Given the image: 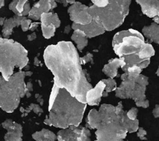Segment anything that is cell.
<instances>
[{"instance_id":"cell-1","label":"cell","mask_w":159,"mask_h":141,"mask_svg":"<svg viewBox=\"0 0 159 141\" xmlns=\"http://www.w3.org/2000/svg\"><path fill=\"white\" fill-rule=\"evenodd\" d=\"M45 65L54 76V84L66 90L80 102L86 104V95L92 89L81 66V59L70 41L52 44L44 51Z\"/></svg>"},{"instance_id":"cell-2","label":"cell","mask_w":159,"mask_h":141,"mask_svg":"<svg viewBox=\"0 0 159 141\" xmlns=\"http://www.w3.org/2000/svg\"><path fill=\"white\" fill-rule=\"evenodd\" d=\"M86 106V104L80 102L66 90L53 84L49 98V114L44 123L62 129L79 126Z\"/></svg>"},{"instance_id":"cell-3","label":"cell","mask_w":159,"mask_h":141,"mask_svg":"<svg viewBox=\"0 0 159 141\" xmlns=\"http://www.w3.org/2000/svg\"><path fill=\"white\" fill-rule=\"evenodd\" d=\"M27 51L19 42L0 37V72L7 80L15 69L24 67L28 62Z\"/></svg>"},{"instance_id":"cell-4","label":"cell","mask_w":159,"mask_h":141,"mask_svg":"<svg viewBox=\"0 0 159 141\" xmlns=\"http://www.w3.org/2000/svg\"><path fill=\"white\" fill-rule=\"evenodd\" d=\"M25 75V73L21 71L14 74L7 80L0 75V107L4 111L14 112L22 97L30 95L24 82Z\"/></svg>"},{"instance_id":"cell-5","label":"cell","mask_w":159,"mask_h":141,"mask_svg":"<svg viewBox=\"0 0 159 141\" xmlns=\"http://www.w3.org/2000/svg\"><path fill=\"white\" fill-rule=\"evenodd\" d=\"M58 141H91L90 132L85 127L71 126L60 130L57 134Z\"/></svg>"},{"instance_id":"cell-6","label":"cell","mask_w":159,"mask_h":141,"mask_svg":"<svg viewBox=\"0 0 159 141\" xmlns=\"http://www.w3.org/2000/svg\"><path fill=\"white\" fill-rule=\"evenodd\" d=\"M88 7L80 2H75L68 9L70 19L73 23L86 25L92 22L93 19L88 11Z\"/></svg>"},{"instance_id":"cell-7","label":"cell","mask_w":159,"mask_h":141,"mask_svg":"<svg viewBox=\"0 0 159 141\" xmlns=\"http://www.w3.org/2000/svg\"><path fill=\"white\" fill-rule=\"evenodd\" d=\"M2 125L7 130L4 136L5 141H22V127L20 124L7 119L2 123Z\"/></svg>"},{"instance_id":"cell-8","label":"cell","mask_w":159,"mask_h":141,"mask_svg":"<svg viewBox=\"0 0 159 141\" xmlns=\"http://www.w3.org/2000/svg\"><path fill=\"white\" fill-rule=\"evenodd\" d=\"M57 6V4L53 1H40L34 4L29 13V17L34 20L40 19L42 14L48 12V11Z\"/></svg>"},{"instance_id":"cell-9","label":"cell","mask_w":159,"mask_h":141,"mask_svg":"<svg viewBox=\"0 0 159 141\" xmlns=\"http://www.w3.org/2000/svg\"><path fill=\"white\" fill-rule=\"evenodd\" d=\"M71 27L74 30H81L84 33L87 37H92L104 32V28L94 20L86 25H79L73 23Z\"/></svg>"},{"instance_id":"cell-10","label":"cell","mask_w":159,"mask_h":141,"mask_svg":"<svg viewBox=\"0 0 159 141\" xmlns=\"http://www.w3.org/2000/svg\"><path fill=\"white\" fill-rule=\"evenodd\" d=\"M104 87L105 84L102 82H100L94 89H91L86 95V104L91 105L98 104Z\"/></svg>"},{"instance_id":"cell-11","label":"cell","mask_w":159,"mask_h":141,"mask_svg":"<svg viewBox=\"0 0 159 141\" xmlns=\"http://www.w3.org/2000/svg\"><path fill=\"white\" fill-rule=\"evenodd\" d=\"M24 18L25 17L23 16H15L13 17L6 19L4 22V28L2 30L4 37L6 38L11 34L13 28L20 24Z\"/></svg>"},{"instance_id":"cell-12","label":"cell","mask_w":159,"mask_h":141,"mask_svg":"<svg viewBox=\"0 0 159 141\" xmlns=\"http://www.w3.org/2000/svg\"><path fill=\"white\" fill-rule=\"evenodd\" d=\"M32 137L35 141H55L57 139V135L46 129L35 132Z\"/></svg>"},{"instance_id":"cell-13","label":"cell","mask_w":159,"mask_h":141,"mask_svg":"<svg viewBox=\"0 0 159 141\" xmlns=\"http://www.w3.org/2000/svg\"><path fill=\"white\" fill-rule=\"evenodd\" d=\"M40 20L42 23L41 26L54 25L56 27H58L60 25V21L56 13H43L40 17Z\"/></svg>"},{"instance_id":"cell-14","label":"cell","mask_w":159,"mask_h":141,"mask_svg":"<svg viewBox=\"0 0 159 141\" xmlns=\"http://www.w3.org/2000/svg\"><path fill=\"white\" fill-rule=\"evenodd\" d=\"M71 39L76 44L77 48L80 51H81L88 44L87 36L80 29L75 30L71 36Z\"/></svg>"},{"instance_id":"cell-15","label":"cell","mask_w":159,"mask_h":141,"mask_svg":"<svg viewBox=\"0 0 159 141\" xmlns=\"http://www.w3.org/2000/svg\"><path fill=\"white\" fill-rule=\"evenodd\" d=\"M27 1H14L9 4V9L12 10L16 16H25V6Z\"/></svg>"},{"instance_id":"cell-16","label":"cell","mask_w":159,"mask_h":141,"mask_svg":"<svg viewBox=\"0 0 159 141\" xmlns=\"http://www.w3.org/2000/svg\"><path fill=\"white\" fill-rule=\"evenodd\" d=\"M41 27H42L43 35L47 39H49L54 35L55 29L57 28L54 25H49L47 26H41Z\"/></svg>"},{"instance_id":"cell-17","label":"cell","mask_w":159,"mask_h":141,"mask_svg":"<svg viewBox=\"0 0 159 141\" xmlns=\"http://www.w3.org/2000/svg\"><path fill=\"white\" fill-rule=\"evenodd\" d=\"M20 24H21V26H22V31H27L28 29H29L30 26V24H31V21H30V19H27L26 17H25V18L22 20V22H21Z\"/></svg>"},{"instance_id":"cell-18","label":"cell","mask_w":159,"mask_h":141,"mask_svg":"<svg viewBox=\"0 0 159 141\" xmlns=\"http://www.w3.org/2000/svg\"><path fill=\"white\" fill-rule=\"evenodd\" d=\"M30 110H33L36 114H40L43 112V110L38 105L34 104H30V105L29 107L27 112H29Z\"/></svg>"},{"instance_id":"cell-19","label":"cell","mask_w":159,"mask_h":141,"mask_svg":"<svg viewBox=\"0 0 159 141\" xmlns=\"http://www.w3.org/2000/svg\"><path fill=\"white\" fill-rule=\"evenodd\" d=\"M38 25H39V23H38V22L32 23V24H30V27H29V29L31 30V31H34L35 29H36V27L38 26Z\"/></svg>"},{"instance_id":"cell-20","label":"cell","mask_w":159,"mask_h":141,"mask_svg":"<svg viewBox=\"0 0 159 141\" xmlns=\"http://www.w3.org/2000/svg\"><path fill=\"white\" fill-rule=\"evenodd\" d=\"M27 37H28V40H29V41H32V40L34 39L36 37V34H35V32H33L32 34H31L29 35Z\"/></svg>"},{"instance_id":"cell-21","label":"cell","mask_w":159,"mask_h":141,"mask_svg":"<svg viewBox=\"0 0 159 141\" xmlns=\"http://www.w3.org/2000/svg\"><path fill=\"white\" fill-rule=\"evenodd\" d=\"M4 19H5V18H2V17L0 18V26L2 25V24H4Z\"/></svg>"},{"instance_id":"cell-22","label":"cell","mask_w":159,"mask_h":141,"mask_svg":"<svg viewBox=\"0 0 159 141\" xmlns=\"http://www.w3.org/2000/svg\"><path fill=\"white\" fill-rule=\"evenodd\" d=\"M35 62L34 64H35V65L38 66V65H39V64L40 63V61H39V60H38L37 58H35V62Z\"/></svg>"},{"instance_id":"cell-23","label":"cell","mask_w":159,"mask_h":141,"mask_svg":"<svg viewBox=\"0 0 159 141\" xmlns=\"http://www.w3.org/2000/svg\"><path fill=\"white\" fill-rule=\"evenodd\" d=\"M4 1H0V8H1L2 6H4Z\"/></svg>"},{"instance_id":"cell-24","label":"cell","mask_w":159,"mask_h":141,"mask_svg":"<svg viewBox=\"0 0 159 141\" xmlns=\"http://www.w3.org/2000/svg\"><path fill=\"white\" fill-rule=\"evenodd\" d=\"M70 27L69 26H66V28H65V33H66V31H67V33H68V32L70 31V29H68V27Z\"/></svg>"}]
</instances>
